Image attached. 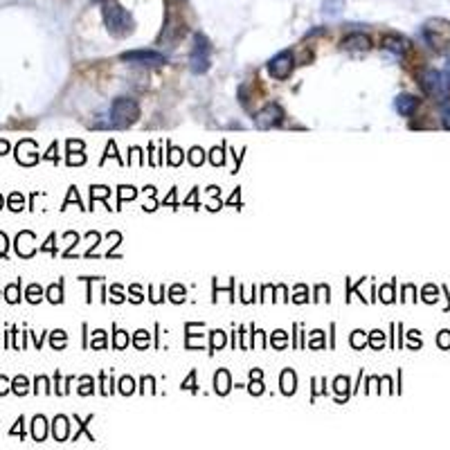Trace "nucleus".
I'll list each match as a JSON object with an SVG mask.
<instances>
[{
    "label": "nucleus",
    "mask_w": 450,
    "mask_h": 450,
    "mask_svg": "<svg viewBox=\"0 0 450 450\" xmlns=\"http://www.w3.org/2000/svg\"><path fill=\"white\" fill-rule=\"evenodd\" d=\"M214 385H216V392L219 394H228V390H230V374L225 372V369H221V372L216 374Z\"/></svg>",
    "instance_id": "nucleus-14"
},
{
    "label": "nucleus",
    "mask_w": 450,
    "mask_h": 450,
    "mask_svg": "<svg viewBox=\"0 0 450 450\" xmlns=\"http://www.w3.org/2000/svg\"><path fill=\"white\" fill-rule=\"evenodd\" d=\"M421 36L430 50L437 55H446L450 50V21L446 18H428L421 28Z\"/></svg>",
    "instance_id": "nucleus-2"
},
{
    "label": "nucleus",
    "mask_w": 450,
    "mask_h": 450,
    "mask_svg": "<svg viewBox=\"0 0 450 450\" xmlns=\"http://www.w3.org/2000/svg\"><path fill=\"white\" fill-rule=\"evenodd\" d=\"M7 149H9V144H7V142H0V155H3Z\"/></svg>",
    "instance_id": "nucleus-33"
},
{
    "label": "nucleus",
    "mask_w": 450,
    "mask_h": 450,
    "mask_svg": "<svg viewBox=\"0 0 450 450\" xmlns=\"http://www.w3.org/2000/svg\"><path fill=\"white\" fill-rule=\"evenodd\" d=\"M63 345H65L63 331H55V336H52V347H63Z\"/></svg>",
    "instance_id": "nucleus-23"
},
{
    "label": "nucleus",
    "mask_w": 450,
    "mask_h": 450,
    "mask_svg": "<svg viewBox=\"0 0 450 450\" xmlns=\"http://www.w3.org/2000/svg\"><path fill=\"white\" fill-rule=\"evenodd\" d=\"M345 11V0H322V14L329 18H338Z\"/></svg>",
    "instance_id": "nucleus-12"
},
{
    "label": "nucleus",
    "mask_w": 450,
    "mask_h": 450,
    "mask_svg": "<svg viewBox=\"0 0 450 450\" xmlns=\"http://www.w3.org/2000/svg\"><path fill=\"white\" fill-rule=\"evenodd\" d=\"M419 86H421L423 92H426V95H430L434 99H446L450 84H448V79H446L444 72H439V70H423L419 75Z\"/></svg>",
    "instance_id": "nucleus-4"
},
{
    "label": "nucleus",
    "mask_w": 450,
    "mask_h": 450,
    "mask_svg": "<svg viewBox=\"0 0 450 450\" xmlns=\"http://www.w3.org/2000/svg\"><path fill=\"white\" fill-rule=\"evenodd\" d=\"M293 65H295V59H293V52H280L275 59H270L268 63V72L273 79H280V82H284V79L290 77V72H293Z\"/></svg>",
    "instance_id": "nucleus-6"
},
{
    "label": "nucleus",
    "mask_w": 450,
    "mask_h": 450,
    "mask_svg": "<svg viewBox=\"0 0 450 450\" xmlns=\"http://www.w3.org/2000/svg\"><path fill=\"white\" fill-rule=\"evenodd\" d=\"M383 48H385L388 52H392V55H396V57H403L405 52H407V48H410V43L405 41V38H401V36H385V41H383Z\"/></svg>",
    "instance_id": "nucleus-10"
},
{
    "label": "nucleus",
    "mask_w": 450,
    "mask_h": 450,
    "mask_svg": "<svg viewBox=\"0 0 450 450\" xmlns=\"http://www.w3.org/2000/svg\"><path fill=\"white\" fill-rule=\"evenodd\" d=\"M48 300H50V302H61V300H63V297H61V284L50 286V290H48Z\"/></svg>",
    "instance_id": "nucleus-20"
},
{
    "label": "nucleus",
    "mask_w": 450,
    "mask_h": 450,
    "mask_svg": "<svg viewBox=\"0 0 450 450\" xmlns=\"http://www.w3.org/2000/svg\"><path fill=\"white\" fill-rule=\"evenodd\" d=\"M353 347H361L363 345V331H356V336H353Z\"/></svg>",
    "instance_id": "nucleus-27"
},
{
    "label": "nucleus",
    "mask_w": 450,
    "mask_h": 450,
    "mask_svg": "<svg viewBox=\"0 0 450 450\" xmlns=\"http://www.w3.org/2000/svg\"><path fill=\"white\" fill-rule=\"evenodd\" d=\"M131 390H133V385L128 388V378H124V380H122V392H124V394H128Z\"/></svg>",
    "instance_id": "nucleus-31"
},
{
    "label": "nucleus",
    "mask_w": 450,
    "mask_h": 450,
    "mask_svg": "<svg viewBox=\"0 0 450 450\" xmlns=\"http://www.w3.org/2000/svg\"><path fill=\"white\" fill-rule=\"evenodd\" d=\"M209 52L212 45L207 41V36L203 34H194V48H192V55H190V70L196 75H203L209 70Z\"/></svg>",
    "instance_id": "nucleus-5"
},
{
    "label": "nucleus",
    "mask_w": 450,
    "mask_h": 450,
    "mask_svg": "<svg viewBox=\"0 0 450 450\" xmlns=\"http://www.w3.org/2000/svg\"><path fill=\"white\" fill-rule=\"evenodd\" d=\"M55 437H57V441H63L65 437H68V419L65 417L55 419Z\"/></svg>",
    "instance_id": "nucleus-15"
},
{
    "label": "nucleus",
    "mask_w": 450,
    "mask_h": 450,
    "mask_svg": "<svg viewBox=\"0 0 450 450\" xmlns=\"http://www.w3.org/2000/svg\"><path fill=\"white\" fill-rule=\"evenodd\" d=\"M111 124L117 126V128H124V126H131L138 117H140V106L128 99V97H120L115 99L113 106H111Z\"/></svg>",
    "instance_id": "nucleus-3"
},
{
    "label": "nucleus",
    "mask_w": 450,
    "mask_h": 450,
    "mask_svg": "<svg viewBox=\"0 0 450 450\" xmlns=\"http://www.w3.org/2000/svg\"><path fill=\"white\" fill-rule=\"evenodd\" d=\"M439 117H441V124L446 128H450V97L441 99V104H439Z\"/></svg>",
    "instance_id": "nucleus-18"
},
{
    "label": "nucleus",
    "mask_w": 450,
    "mask_h": 450,
    "mask_svg": "<svg viewBox=\"0 0 450 450\" xmlns=\"http://www.w3.org/2000/svg\"><path fill=\"white\" fill-rule=\"evenodd\" d=\"M126 345V336H124V331H120V336H117V347H124Z\"/></svg>",
    "instance_id": "nucleus-30"
},
{
    "label": "nucleus",
    "mask_w": 450,
    "mask_h": 450,
    "mask_svg": "<svg viewBox=\"0 0 450 450\" xmlns=\"http://www.w3.org/2000/svg\"><path fill=\"white\" fill-rule=\"evenodd\" d=\"M97 3H101V0H97Z\"/></svg>",
    "instance_id": "nucleus-36"
},
{
    "label": "nucleus",
    "mask_w": 450,
    "mask_h": 450,
    "mask_svg": "<svg viewBox=\"0 0 450 450\" xmlns=\"http://www.w3.org/2000/svg\"><path fill=\"white\" fill-rule=\"evenodd\" d=\"M446 79H448V84H450V59H448V63H446Z\"/></svg>",
    "instance_id": "nucleus-34"
},
{
    "label": "nucleus",
    "mask_w": 450,
    "mask_h": 450,
    "mask_svg": "<svg viewBox=\"0 0 450 450\" xmlns=\"http://www.w3.org/2000/svg\"><path fill=\"white\" fill-rule=\"evenodd\" d=\"M223 345V336H221V331H216V336H214V347Z\"/></svg>",
    "instance_id": "nucleus-32"
},
{
    "label": "nucleus",
    "mask_w": 450,
    "mask_h": 450,
    "mask_svg": "<svg viewBox=\"0 0 450 450\" xmlns=\"http://www.w3.org/2000/svg\"><path fill=\"white\" fill-rule=\"evenodd\" d=\"M7 253V236L0 232V257H3Z\"/></svg>",
    "instance_id": "nucleus-26"
},
{
    "label": "nucleus",
    "mask_w": 450,
    "mask_h": 450,
    "mask_svg": "<svg viewBox=\"0 0 450 450\" xmlns=\"http://www.w3.org/2000/svg\"><path fill=\"white\" fill-rule=\"evenodd\" d=\"M394 109L399 115L403 117H410V115H415L417 109H419V99L415 95H407V92H401L399 97L394 99Z\"/></svg>",
    "instance_id": "nucleus-9"
},
{
    "label": "nucleus",
    "mask_w": 450,
    "mask_h": 450,
    "mask_svg": "<svg viewBox=\"0 0 450 450\" xmlns=\"http://www.w3.org/2000/svg\"><path fill=\"white\" fill-rule=\"evenodd\" d=\"M9 207L14 209V212L23 209V196H21V194H11V198H9Z\"/></svg>",
    "instance_id": "nucleus-22"
},
{
    "label": "nucleus",
    "mask_w": 450,
    "mask_h": 450,
    "mask_svg": "<svg viewBox=\"0 0 450 450\" xmlns=\"http://www.w3.org/2000/svg\"><path fill=\"white\" fill-rule=\"evenodd\" d=\"M101 14H104L106 28H109V32L113 36H117V38L128 36L131 32H133V28H136V21H133V16H131V11L124 9L120 3H115V0H109V3H104Z\"/></svg>",
    "instance_id": "nucleus-1"
},
{
    "label": "nucleus",
    "mask_w": 450,
    "mask_h": 450,
    "mask_svg": "<svg viewBox=\"0 0 450 450\" xmlns=\"http://www.w3.org/2000/svg\"><path fill=\"white\" fill-rule=\"evenodd\" d=\"M190 160H192V165H201V149H194L192 155H190Z\"/></svg>",
    "instance_id": "nucleus-25"
},
{
    "label": "nucleus",
    "mask_w": 450,
    "mask_h": 450,
    "mask_svg": "<svg viewBox=\"0 0 450 450\" xmlns=\"http://www.w3.org/2000/svg\"><path fill=\"white\" fill-rule=\"evenodd\" d=\"M369 45H372V41H369V36L365 34H349L345 41H342V48L347 50H369Z\"/></svg>",
    "instance_id": "nucleus-11"
},
{
    "label": "nucleus",
    "mask_w": 450,
    "mask_h": 450,
    "mask_svg": "<svg viewBox=\"0 0 450 450\" xmlns=\"http://www.w3.org/2000/svg\"><path fill=\"white\" fill-rule=\"evenodd\" d=\"M0 207H3V196H0Z\"/></svg>",
    "instance_id": "nucleus-35"
},
{
    "label": "nucleus",
    "mask_w": 450,
    "mask_h": 450,
    "mask_svg": "<svg viewBox=\"0 0 450 450\" xmlns=\"http://www.w3.org/2000/svg\"><path fill=\"white\" fill-rule=\"evenodd\" d=\"M28 300L30 302H38V300H41V288H38V286H30L28 288Z\"/></svg>",
    "instance_id": "nucleus-24"
},
{
    "label": "nucleus",
    "mask_w": 450,
    "mask_h": 450,
    "mask_svg": "<svg viewBox=\"0 0 450 450\" xmlns=\"http://www.w3.org/2000/svg\"><path fill=\"white\" fill-rule=\"evenodd\" d=\"M122 61L133 63V65H163L167 59H165V55L153 52V50H133V52H124Z\"/></svg>",
    "instance_id": "nucleus-7"
},
{
    "label": "nucleus",
    "mask_w": 450,
    "mask_h": 450,
    "mask_svg": "<svg viewBox=\"0 0 450 450\" xmlns=\"http://www.w3.org/2000/svg\"><path fill=\"white\" fill-rule=\"evenodd\" d=\"M9 390V383H7V378H3L0 376V394H5Z\"/></svg>",
    "instance_id": "nucleus-29"
},
{
    "label": "nucleus",
    "mask_w": 450,
    "mask_h": 450,
    "mask_svg": "<svg viewBox=\"0 0 450 450\" xmlns=\"http://www.w3.org/2000/svg\"><path fill=\"white\" fill-rule=\"evenodd\" d=\"M32 432H34V439L36 441H43L45 439V419L43 417H36L32 423Z\"/></svg>",
    "instance_id": "nucleus-17"
},
{
    "label": "nucleus",
    "mask_w": 450,
    "mask_h": 450,
    "mask_svg": "<svg viewBox=\"0 0 450 450\" xmlns=\"http://www.w3.org/2000/svg\"><path fill=\"white\" fill-rule=\"evenodd\" d=\"M32 241H34V234H32V232H21V234H18V239H16V250H18V255L30 257V255L34 253L32 248H28Z\"/></svg>",
    "instance_id": "nucleus-13"
},
{
    "label": "nucleus",
    "mask_w": 450,
    "mask_h": 450,
    "mask_svg": "<svg viewBox=\"0 0 450 450\" xmlns=\"http://www.w3.org/2000/svg\"><path fill=\"white\" fill-rule=\"evenodd\" d=\"M11 388H14L16 394H25V392H28V380H25L23 376H18L14 383H11Z\"/></svg>",
    "instance_id": "nucleus-21"
},
{
    "label": "nucleus",
    "mask_w": 450,
    "mask_h": 450,
    "mask_svg": "<svg viewBox=\"0 0 450 450\" xmlns=\"http://www.w3.org/2000/svg\"><path fill=\"white\" fill-rule=\"evenodd\" d=\"M282 120H284V111H282L280 104L263 106V109L255 115V124L259 128H273L277 124H282Z\"/></svg>",
    "instance_id": "nucleus-8"
},
{
    "label": "nucleus",
    "mask_w": 450,
    "mask_h": 450,
    "mask_svg": "<svg viewBox=\"0 0 450 450\" xmlns=\"http://www.w3.org/2000/svg\"><path fill=\"white\" fill-rule=\"evenodd\" d=\"M180 160H182L180 151H178V149H174V151H171V165H178Z\"/></svg>",
    "instance_id": "nucleus-28"
},
{
    "label": "nucleus",
    "mask_w": 450,
    "mask_h": 450,
    "mask_svg": "<svg viewBox=\"0 0 450 450\" xmlns=\"http://www.w3.org/2000/svg\"><path fill=\"white\" fill-rule=\"evenodd\" d=\"M5 295H7V302H11V304H16L21 297H18V284H11V286H7L5 288Z\"/></svg>",
    "instance_id": "nucleus-19"
},
{
    "label": "nucleus",
    "mask_w": 450,
    "mask_h": 450,
    "mask_svg": "<svg viewBox=\"0 0 450 450\" xmlns=\"http://www.w3.org/2000/svg\"><path fill=\"white\" fill-rule=\"evenodd\" d=\"M282 392L284 394H293L295 392V374L290 372V369H286V372L282 374Z\"/></svg>",
    "instance_id": "nucleus-16"
}]
</instances>
